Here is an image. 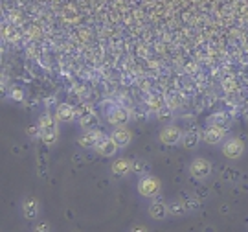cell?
<instances>
[{
	"label": "cell",
	"mask_w": 248,
	"mask_h": 232,
	"mask_svg": "<svg viewBox=\"0 0 248 232\" xmlns=\"http://www.w3.org/2000/svg\"><path fill=\"white\" fill-rule=\"evenodd\" d=\"M201 138H202V133H199V131H187V133L182 134L180 144H182V148H184V149L189 151V149H195L197 146H199Z\"/></svg>",
	"instance_id": "5bb4252c"
},
{
	"label": "cell",
	"mask_w": 248,
	"mask_h": 232,
	"mask_svg": "<svg viewBox=\"0 0 248 232\" xmlns=\"http://www.w3.org/2000/svg\"><path fill=\"white\" fill-rule=\"evenodd\" d=\"M110 136H112V140L118 144V148H120V149L127 148V146L131 144V140H133V133H131V129H127L125 125H116L114 131L110 133Z\"/></svg>",
	"instance_id": "9c48e42d"
},
{
	"label": "cell",
	"mask_w": 248,
	"mask_h": 232,
	"mask_svg": "<svg viewBox=\"0 0 248 232\" xmlns=\"http://www.w3.org/2000/svg\"><path fill=\"white\" fill-rule=\"evenodd\" d=\"M147 170H149V164L145 161H142V159L133 161V173H136V175H145Z\"/></svg>",
	"instance_id": "e0dca14e"
},
{
	"label": "cell",
	"mask_w": 248,
	"mask_h": 232,
	"mask_svg": "<svg viewBox=\"0 0 248 232\" xmlns=\"http://www.w3.org/2000/svg\"><path fill=\"white\" fill-rule=\"evenodd\" d=\"M226 138V127L219 124H210L202 131V140L208 146H217Z\"/></svg>",
	"instance_id": "5b68a950"
},
{
	"label": "cell",
	"mask_w": 248,
	"mask_h": 232,
	"mask_svg": "<svg viewBox=\"0 0 248 232\" xmlns=\"http://www.w3.org/2000/svg\"><path fill=\"white\" fill-rule=\"evenodd\" d=\"M129 109L122 107V105H116V107L108 109V113H107V118H108V122L112 125H125L127 124V120H129Z\"/></svg>",
	"instance_id": "7c38bea8"
},
{
	"label": "cell",
	"mask_w": 248,
	"mask_h": 232,
	"mask_svg": "<svg viewBox=\"0 0 248 232\" xmlns=\"http://www.w3.org/2000/svg\"><path fill=\"white\" fill-rule=\"evenodd\" d=\"M110 171L114 173L116 177H127L129 173H133V161H129V159H116L110 164Z\"/></svg>",
	"instance_id": "4fadbf2b"
},
{
	"label": "cell",
	"mask_w": 248,
	"mask_h": 232,
	"mask_svg": "<svg viewBox=\"0 0 248 232\" xmlns=\"http://www.w3.org/2000/svg\"><path fill=\"white\" fill-rule=\"evenodd\" d=\"M39 136L46 146H55L59 140V127H57V120L52 115H43L39 118Z\"/></svg>",
	"instance_id": "6da1fadb"
},
{
	"label": "cell",
	"mask_w": 248,
	"mask_h": 232,
	"mask_svg": "<svg viewBox=\"0 0 248 232\" xmlns=\"http://www.w3.org/2000/svg\"><path fill=\"white\" fill-rule=\"evenodd\" d=\"M184 205H186L187 212H191V210H197L201 206V203H199V199H195V197H187V199H184Z\"/></svg>",
	"instance_id": "ac0fdd59"
},
{
	"label": "cell",
	"mask_w": 248,
	"mask_h": 232,
	"mask_svg": "<svg viewBox=\"0 0 248 232\" xmlns=\"http://www.w3.org/2000/svg\"><path fill=\"white\" fill-rule=\"evenodd\" d=\"M156 118H158V120H168V118H171V109H169L168 105L160 107L158 111H156Z\"/></svg>",
	"instance_id": "d6986e66"
},
{
	"label": "cell",
	"mask_w": 248,
	"mask_h": 232,
	"mask_svg": "<svg viewBox=\"0 0 248 232\" xmlns=\"http://www.w3.org/2000/svg\"><path fill=\"white\" fill-rule=\"evenodd\" d=\"M182 134L184 133H182V129H180L178 125L169 124V125H166V127H162L158 138L164 146H177V144H180V140H182Z\"/></svg>",
	"instance_id": "8992f818"
},
{
	"label": "cell",
	"mask_w": 248,
	"mask_h": 232,
	"mask_svg": "<svg viewBox=\"0 0 248 232\" xmlns=\"http://www.w3.org/2000/svg\"><path fill=\"white\" fill-rule=\"evenodd\" d=\"M222 155L230 161H237L245 155V142L237 136H230L226 142L222 144Z\"/></svg>",
	"instance_id": "277c9868"
},
{
	"label": "cell",
	"mask_w": 248,
	"mask_h": 232,
	"mask_svg": "<svg viewBox=\"0 0 248 232\" xmlns=\"http://www.w3.org/2000/svg\"><path fill=\"white\" fill-rule=\"evenodd\" d=\"M147 214H149V217L151 219H155V221H164V219L169 215L168 203H164V201H160V199L153 201V203L149 205V208H147Z\"/></svg>",
	"instance_id": "30bf717a"
},
{
	"label": "cell",
	"mask_w": 248,
	"mask_h": 232,
	"mask_svg": "<svg viewBox=\"0 0 248 232\" xmlns=\"http://www.w3.org/2000/svg\"><path fill=\"white\" fill-rule=\"evenodd\" d=\"M52 231V225L50 223H41L35 227V232H50Z\"/></svg>",
	"instance_id": "ffe728a7"
},
{
	"label": "cell",
	"mask_w": 248,
	"mask_h": 232,
	"mask_svg": "<svg viewBox=\"0 0 248 232\" xmlns=\"http://www.w3.org/2000/svg\"><path fill=\"white\" fill-rule=\"evenodd\" d=\"M145 232L147 231V227H143V225H134V227H131V232Z\"/></svg>",
	"instance_id": "7402d4cb"
},
{
	"label": "cell",
	"mask_w": 248,
	"mask_h": 232,
	"mask_svg": "<svg viewBox=\"0 0 248 232\" xmlns=\"http://www.w3.org/2000/svg\"><path fill=\"white\" fill-rule=\"evenodd\" d=\"M101 138H103V133H101V131L89 129V131H85L83 134L78 136V144H79V148H83V149H92V148L98 146V142Z\"/></svg>",
	"instance_id": "52a82bcc"
},
{
	"label": "cell",
	"mask_w": 248,
	"mask_h": 232,
	"mask_svg": "<svg viewBox=\"0 0 248 232\" xmlns=\"http://www.w3.org/2000/svg\"><path fill=\"white\" fill-rule=\"evenodd\" d=\"M162 192V182L160 179L153 177V175H143L140 181H138V194L142 197H156Z\"/></svg>",
	"instance_id": "3957f363"
},
{
	"label": "cell",
	"mask_w": 248,
	"mask_h": 232,
	"mask_svg": "<svg viewBox=\"0 0 248 232\" xmlns=\"http://www.w3.org/2000/svg\"><path fill=\"white\" fill-rule=\"evenodd\" d=\"M39 208H41L39 199H37V197H31V196L24 197V201H22V205H20L22 215H24V219H28V221L37 219V215H39Z\"/></svg>",
	"instance_id": "ba28073f"
},
{
	"label": "cell",
	"mask_w": 248,
	"mask_h": 232,
	"mask_svg": "<svg viewBox=\"0 0 248 232\" xmlns=\"http://www.w3.org/2000/svg\"><path fill=\"white\" fill-rule=\"evenodd\" d=\"M55 118L59 122H72L76 118V109L72 107V105H68V103H61V105H57Z\"/></svg>",
	"instance_id": "9a60e30c"
},
{
	"label": "cell",
	"mask_w": 248,
	"mask_h": 232,
	"mask_svg": "<svg viewBox=\"0 0 248 232\" xmlns=\"http://www.w3.org/2000/svg\"><path fill=\"white\" fill-rule=\"evenodd\" d=\"M11 98L15 99V101H20V99L24 98V94H22V90L15 89V90H13V92H11Z\"/></svg>",
	"instance_id": "44dd1931"
},
{
	"label": "cell",
	"mask_w": 248,
	"mask_h": 232,
	"mask_svg": "<svg viewBox=\"0 0 248 232\" xmlns=\"http://www.w3.org/2000/svg\"><path fill=\"white\" fill-rule=\"evenodd\" d=\"M94 149H96V153L101 155V157H114L116 151H118L120 148H118V144L112 140V136H103Z\"/></svg>",
	"instance_id": "8fae6325"
},
{
	"label": "cell",
	"mask_w": 248,
	"mask_h": 232,
	"mask_svg": "<svg viewBox=\"0 0 248 232\" xmlns=\"http://www.w3.org/2000/svg\"><path fill=\"white\" fill-rule=\"evenodd\" d=\"M213 173V164L208 159H204V157H197L191 161L189 164V175L197 181H206V179H210Z\"/></svg>",
	"instance_id": "7a4b0ae2"
},
{
	"label": "cell",
	"mask_w": 248,
	"mask_h": 232,
	"mask_svg": "<svg viewBox=\"0 0 248 232\" xmlns=\"http://www.w3.org/2000/svg\"><path fill=\"white\" fill-rule=\"evenodd\" d=\"M169 206V215H175V217H180L187 212L186 205H184V199H173L168 203Z\"/></svg>",
	"instance_id": "2e32d148"
}]
</instances>
